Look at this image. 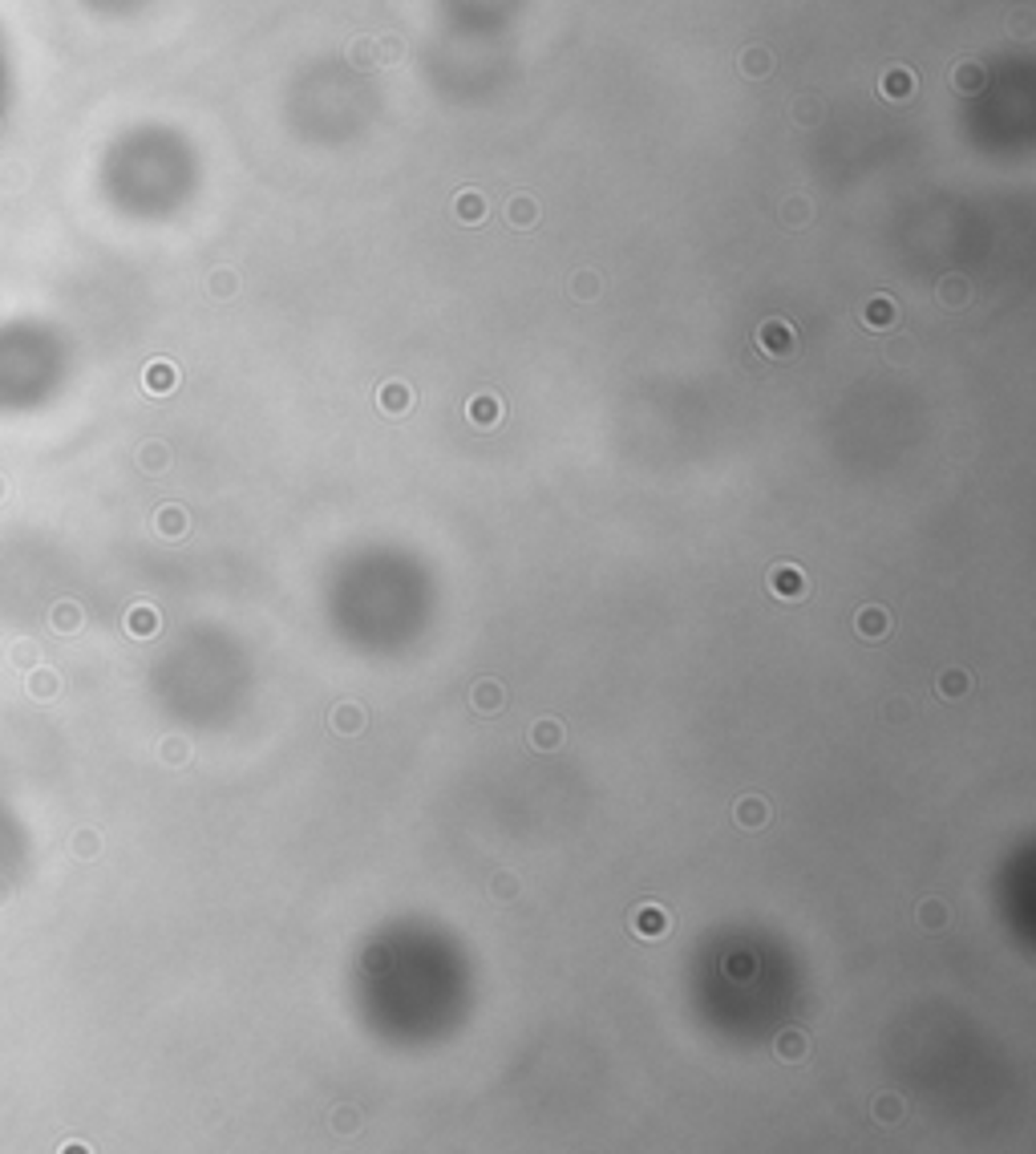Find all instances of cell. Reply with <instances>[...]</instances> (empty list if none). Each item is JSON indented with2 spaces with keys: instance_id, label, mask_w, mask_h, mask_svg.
Masks as SVG:
<instances>
[{
  "instance_id": "24",
  "label": "cell",
  "mask_w": 1036,
  "mask_h": 1154,
  "mask_svg": "<svg viewBox=\"0 0 1036 1154\" xmlns=\"http://www.w3.org/2000/svg\"><path fill=\"white\" fill-rule=\"evenodd\" d=\"M146 381H150V389L154 393H170L175 389V365H150V373H146Z\"/></svg>"
},
{
  "instance_id": "6",
  "label": "cell",
  "mask_w": 1036,
  "mask_h": 1154,
  "mask_svg": "<svg viewBox=\"0 0 1036 1154\" xmlns=\"http://www.w3.org/2000/svg\"><path fill=\"white\" fill-rule=\"evenodd\" d=\"M454 220H458V223H466V228H478V223L486 220V194L474 191V186L458 191V194H454Z\"/></svg>"
},
{
  "instance_id": "16",
  "label": "cell",
  "mask_w": 1036,
  "mask_h": 1154,
  "mask_svg": "<svg viewBox=\"0 0 1036 1154\" xmlns=\"http://www.w3.org/2000/svg\"><path fill=\"white\" fill-rule=\"evenodd\" d=\"M777 220H782L785 228H806V223L814 220V202H809L806 194H790V199L777 207Z\"/></svg>"
},
{
  "instance_id": "29",
  "label": "cell",
  "mask_w": 1036,
  "mask_h": 1154,
  "mask_svg": "<svg viewBox=\"0 0 1036 1154\" xmlns=\"http://www.w3.org/2000/svg\"><path fill=\"white\" fill-rule=\"evenodd\" d=\"M514 891H518V883H514V875H494V895H498V900H510Z\"/></svg>"
},
{
  "instance_id": "10",
  "label": "cell",
  "mask_w": 1036,
  "mask_h": 1154,
  "mask_svg": "<svg viewBox=\"0 0 1036 1154\" xmlns=\"http://www.w3.org/2000/svg\"><path fill=\"white\" fill-rule=\"evenodd\" d=\"M737 65H741L745 77H753V82H766V77L774 73V53H769L766 45H745V53L737 57Z\"/></svg>"
},
{
  "instance_id": "11",
  "label": "cell",
  "mask_w": 1036,
  "mask_h": 1154,
  "mask_svg": "<svg viewBox=\"0 0 1036 1154\" xmlns=\"http://www.w3.org/2000/svg\"><path fill=\"white\" fill-rule=\"evenodd\" d=\"M364 709L361 705H353V701H345V705H337L332 709V717H329V725H332V733H340V737H356V733L364 729Z\"/></svg>"
},
{
  "instance_id": "28",
  "label": "cell",
  "mask_w": 1036,
  "mask_h": 1154,
  "mask_svg": "<svg viewBox=\"0 0 1036 1154\" xmlns=\"http://www.w3.org/2000/svg\"><path fill=\"white\" fill-rule=\"evenodd\" d=\"M239 288V276L235 271H215V280H211V292L215 296H231Z\"/></svg>"
},
{
  "instance_id": "26",
  "label": "cell",
  "mask_w": 1036,
  "mask_h": 1154,
  "mask_svg": "<svg viewBox=\"0 0 1036 1154\" xmlns=\"http://www.w3.org/2000/svg\"><path fill=\"white\" fill-rule=\"evenodd\" d=\"M348 61H353V65H372V61H377V41L356 37V41L348 45Z\"/></svg>"
},
{
  "instance_id": "14",
  "label": "cell",
  "mask_w": 1036,
  "mask_h": 1154,
  "mask_svg": "<svg viewBox=\"0 0 1036 1154\" xmlns=\"http://www.w3.org/2000/svg\"><path fill=\"white\" fill-rule=\"evenodd\" d=\"M506 223L510 228H535L539 223V202L531 199V194H514L510 202H506Z\"/></svg>"
},
{
  "instance_id": "5",
  "label": "cell",
  "mask_w": 1036,
  "mask_h": 1154,
  "mask_svg": "<svg viewBox=\"0 0 1036 1154\" xmlns=\"http://www.w3.org/2000/svg\"><path fill=\"white\" fill-rule=\"evenodd\" d=\"M502 701H506V689H502V681H494V676H482V681L470 689V705L478 709L482 717L502 713Z\"/></svg>"
},
{
  "instance_id": "30",
  "label": "cell",
  "mask_w": 1036,
  "mask_h": 1154,
  "mask_svg": "<svg viewBox=\"0 0 1036 1154\" xmlns=\"http://www.w3.org/2000/svg\"><path fill=\"white\" fill-rule=\"evenodd\" d=\"M162 514H167V519H158V522H167V531H183V511H178V506H170V511H162Z\"/></svg>"
},
{
  "instance_id": "27",
  "label": "cell",
  "mask_w": 1036,
  "mask_h": 1154,
  "mask_svg": "<svg viewBox=\"0 0 1036 1154\" xmlns=\"http://www.w3.org/2000/svg\"><path fill=\"white\" fill-rule=\"evenodd\" d=\"M405 49H401V37H381L377 41V61H401Z\"/></svg>"
},
{
  "instance_id": "20",
  "label": "cell",
  "mask_w": 1036,
  "mask_h": 1154,
  "mask_svg": "<svg viewBox=\"0 0 1036 1154\" xmlns=\"http://www.w3.org/2000/svg\"><path fill=\"white\" fill-rule=\"evenodd\" d=\"M952 82H955V90H960V93H980L988 85V73H984V65H972V61H963V65H955Z\"/></svg>"
},
{
  "instance_id": "22",
  "label": "cell",
  "mask_w": 1036,
  "mask_h": 1154,
  "mask_svg": "<svg viewBox=\"0 0 1036 1154\" xmlns=\"http://www.w3.org/2000/svg\"><path fill=\"white\" fill-rule=\"evenodd\" d=\"M599 288H604V280H599V271H575V280H571V292L579 296V300H595V296H599Z\"/></svg>"
},
{
  "instance_id": "12",
  "label": "cell",
  "mask_w": 1036,
  "mask_h": 1154,
  "mask_svg": "<svg viewBox=\"0 0 1036 1154\" xmlns=\"http://www.w3.org/2000/svg\"><path fill=\"white\" fill-rule=\"evenodd\" d=\"M899 321V308H895L891 296H870L867 308H862V324L867 329H891Z\"/></svg>"
},
{
  "instance_id": "25",
  "label": "cell",
  "mask_w": 1036,
  "mask_h": 1154,
  "mask_svg": "<svg viewBox=\"0 0 1036 1154\" xmlns=\"http://www.w3.org/2000/svg\"><path fill=\"white\" fill-rule=\"evenodd\" d=\"M822 118V101L818 98H798L793 101V122L798 126H809V122H818Z\"/></svg>"
},
{
  "instance_id": "1",
  "label": "cell",
  "mask_w": 1036,
  "mask_h": 1154,
  "mask_svg": "<svg viewBox=\"0 0 1036 1154\" xmlns=\"http://www.w3.org/2000/svg\"><path fill=\"white\" fill-rule=\"evenodd\" d=\"M758 349L766 357H793V349H798V332H793L790 321L769 316V321H761V329H758Z\"/></svg>"
},
{
  "instance_id": "17",
  "label": "cell",
  "mask_w": 1036,
  "mask_h": 1154,
  "mask_svg": "<svg viewBox=\"0 0 1036 1154\" xmlns=\"http://www.w3.org/2000/svg\"><path fill=\"white\" fill-rule=\"evenodd\" d=\"M737 822L745 826V831H761V826L769 822V806H766V798H758V794H749V798H741L737 802Z\"/></svg>"
},
{
  "instance_id": "21",
  "label": "cell",
  "mask_w": 1036,
  "mask_h": 1154,
  "mask_svg": "<svg viewBox=\"0 0 1036 1154\" xmlns=\"http://www.w3.org/2000/svg\"><path fill=\"white\" fill-rule=\"evenodd\" d=\"M919 924H923L927 932H936V927H944V924H947V903H939V900H923V903H919Z\"/></svg>"
},
{
  "instance_id": "9",
  "label": "cell",
  "mask_w": 1036,
  "mask_h": 1154,
  "mask_svg": "<svg viewBox=\"0 0 1036 1154\" xmlns=\"http://www.w3.org/2000/svg\"><path fill=\"white\" fill-rule=\"evenodd\" d=\"M854 628H859L862 641H883V636L891 633V612L878 604H867L859 612V620H854Z\"/></svg>"
},
{
  "instance_id": "31",
  "label": "cell",
  "mask_w": 1036,
  "mask_h": 1154,
  "mask_svg": "<svg viewBox=\"0 0 1036 1154\" xmlns=\"http://www.w3.org/2000/svg\"><path fill=\"white\" fill-rule=\"evenodd\" d=\"M361 1126V1118H353V1110H337V1130H353Z\"/></svg>"
},
{
  "instance_id": "18",
  "label": "cell",
  "mask_w": 1036,
  "mask_h": 1154,
  "mask_svg": "<svg viewBox=\"0 0 1036 1154\" xmlns=\"http://www.w3.org/2000/svg\"><path fill=\"white\" fill-rule=\"evenodd\" d=\"M774 1054L782 1057V1062H801V1057L809 1054V1041H806V1033H801V1029H785V1033H777V1041H774Z\"/></svg>"
},
{
  "instance_id": "4",
  "label": "cell",
  "mask_w": 1036,
  "mask_h": 1154,
  "mask_svg": "<svg viewBox=\"0 0 1036 1154\" xmlns=\"http://www.w3.org/2000/svg\"><path fill=\"white\" fill-rule=\"evenodd\" d=\"M466 418H470V426H478V430H494V426L502 422V401H498V393H474L470 401H466Z\"/></svg>"
},
{
  "instance_id": "8",
  "label": "cell",
  "mask_w": 1036,
  "mask_h": 1154,
  "mask_svg": "<svg viewBox=\"0 0 1036 1154\" xmlns=\"http://www.w3.org/2000/svg\"><path fill=\"white\" fill-rule=\"evenodd\" d=\"M936 300L944 304V308H968L972 304V280L960 276V271L944 276L939 280V288H936Z\"/></svg>"
},
{
  "instance_id": "15",
  "label": "cell",
  "mask_w": 1036,
  "mask_h": 1154,
  "mask_svg": "<svg viewBox=\"0 0 1036 1154\" xmlns=\"http://www.w3.org/2000/svg\"><path fill=\"white\" fill-rule=\"evenodd\" d=\"M531 745L543 754L559 750V745H563V725H559L555 717H539V721L531 725Z\"/></svg>"
},
{
  "instance_id": "7",
  "label": "cell",
  "mask_w": 1036,
  "mask_h": 1154,
  "mask_svg": "<svg viewBox=\"0 0 1036 1154\" xmlns=\"http://www.w3.org/2000/svg\"><path fill=\"white\" fill-rule=\"evenodd\" d=\"M878 93H883L886 101H907L911 93H915V73H911L907 65H891L878 77Z\"/></svg>"
},
{
  "instance_id": "32",
  "label": "cell",
  "mask_w": 1036,
  "mask_h": 1154,
  "mask_svg": "<svg viewBox=\"0 0 1036 1154\" xmlns=\"http://www.w3.org/2000/svg\"><path fill=\"white\" fill-rule=\"evenodd\" d=\"M886 709H891V713H886V717H891V721H899L903 713H911V705H903V701H891V705H886Z\"/></svg>"
},
{
  "instance_id": "19",
  "label": "cell",
  "mask_w": 1036,
  "mask_h": 1154,
  "mask_svg": "<svg viewBox=\"0 0 1036 1154\" xmlns=\"http://www.w3.org/2000/svg\"><path fill=\"white\" fill-rule=\"evenodd\" d=\"M936 693H939V697H947V701L968 697V693H972V676L963 673V668H947V673H939Z\"/></svg>"
},
{
  "instance_id": "2",
  "label": "cell",
  "mask_w": 1036,
  "mask_h": 1154,
  "mask_svg": "<svg viewBox=\"0 0 1036 1154\" xmlns=\"http://www.w3.org/2000/svg\"><path fill=\"white\" fill-rule=\"evenodd\" d=\"M769 591L782 599H801L809 591V580L798 564H777L774 572H769Z\"/></svg>"
},
{
  "instance_id": "23",
  "label": "cell",
  "mask_w": 1036,
  "mask_h": 1154,
  "mask_svg": "<svg viewBox=\"0 0 1036 1154\" xmlns=\"http://www.w3.org/2000/svg\"><path fill=\"white\" fill-rule=\"evenodd\" d=\"M875 1118L878 1122H886V1126H895V1122L903 1118V1102L895 1094H878L875 1098Z\"/></svg>"
},
{
  "instance_id": "13",
  "label": "cell",
  "mask_w": 1036,
  "mask_h": 1154,
  "mask_svg": "<svg viewBox=\"0 0 1036 1154\" xmlns=\"http://www.w3.org/2000/svg\"><path fill=\"white\" fill-rule=\"evenodd\" d=\"M377 405L389 413V418H401V413L413 405L409 385H401V381H385V385L377 389Z\"/></svg>"
},
{
  "instance_id": "3",
  "label": "cell",
  "mask_w": 1036,
  "mask_h": 1154,
  "mask_svg": "<svg viewBox=\"0 0 1036 1154\" xmlns=\"http://www.w3.org/2000/svg\"><path fill=\"white\" fill-rule=\"evenodd\" d=\"M632 932L640 935V940H660V935L668 932V911L660 908V903H640V908L632 911Z\"/></svg>"
}]
</instances>
